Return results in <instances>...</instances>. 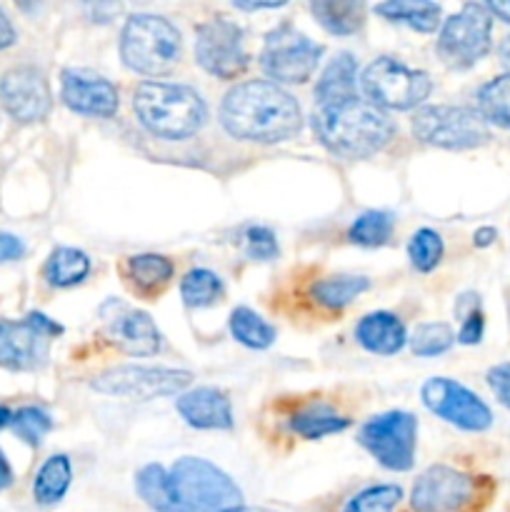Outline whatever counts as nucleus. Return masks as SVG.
<instances>
[{"label": "nucleus", "mask_w": 510, "mask_h": 512, "mask_svg": "<svg viewBox=\"0 0 510 512\" xmlns=\"http://www.w3.org/2000/svg\"><path fill=\"white\" fill-rule=\"evenodd\" d=\"M15 38H18V33H15L13 23H10V18L5 15V10L0 8V50L10 48V45L15 43Z\"/></svg>", "instance_id": "41"}, {"label": "nucleus", "mask_w": 510, "mask_h": 512, "mask_svg": "<svg viewBox=\"0 0 510 512\" xmlns=\"http://www.w3.org/2000/svg\"><path fill=\"white\" fill-rule=\"evenodd\" d=\"M478 113L485 123L510 130V75H498L478 90Z\"/></svg>", "instance_id": "30"}, {"label": "nucleus", "mask_w": 510, "mask_h": 512, "mask_svg": "<svg viewBox=\"0 0 510 512\" xmlns=\"http://www.w3.org/2000/svg\"><path fill=\"white\" fill-rule=\"evenodd\" d=\"M223 295V280L205 268L190 270L180 283V298L188 308H208Z\"/></svg>", "instance_id": "32"}, {"label": "nucleus", "mask_w": 510, "mask_h": 512, "mask_svg": "<svg viewBox=\"0 0 510 512\" xmlns=\"http://www.w3.org/2000/svg\"><path fill=\"white\" fill-rule=\"evenodd\" d=\"M230 333L250 350H265L275 343V328L250 308H235L230 313Z\"/></svg>", "instance_id": "29"}, {"label": "nucleus", "mask_w": 510, "mask_h": 512, "mask_svg": "<svg viewBox=\"0 0 510 512\" xmlns=\"http://www.w3.org/2000/svg\"><path fill=\"white\" fill-rule=\"evenodd\" d=\"M73 480V465L68 455H53L40 465L33 480V498L38 505H55L65 498Z\"/></svg>", "instance_id": "25"}, {"label": "nucleus", "mask_w": 510, "mask_h": 512, "mask_svg": "<svg viewBox=\"0 0 510 512\" xmlns=\"http://www.w3.org/2000/svg\"><path fill=\"white\" fill-rule=\"evenodd\" d=\"M233 5L238 10H270V8H280L283 3H243V0H235Z\"/></svg>", "instance_id": "45"}, {"label": "nucleus", "mask_w": 510, "mask_h": 512, "mask_svg": "<svg viewBox=\"0 0 510 512\" xmlns=\"http://www.w3.org/2000/svg\"><path fill=\"white\" fill-rule=\"evenodd\" d=\"M310 13L333 35L358 33L365 20V5L360 0H313Z\"/></svg>", "instance_id": "22"}, {"label": "nucleus", "mask_w": 510, "mask_h": 512, "mask_svg": "<svg viewBox=\"0 0 510 512\" xmlns=\"http://www.w3.org/2000/svg\"><path fill=\"white\" fill-rule=\"evenodd\" d=\"M463 325H460V333H458V343L463 345H478L483 340V330H485V315L483 310L475 308L470 310L468 315H463Z\"/></svg>", "instance_id": "38"}, {"label": "nucleus", "mask_w": 510, "mask_h": 512, "mask_svg": "<svg viewBox=\"0 0 510 512\" xmlns=\"http://www.w3.org/2000/svg\"><path fill=\"white\" fill-rule=\"evenodd\" d=\"M488 478L455 470L450 465H433L425 470L410 493L413 512H480L490 498Z\"/></svg>", "instance_id": "6"}, {"label": "nucleus", "mask_w": 510, "mask_h": 512, "mask_svg": "<svg viewBox=\"0 0 510 512\" xmlns=\"http://www.w3.org/2000/svg\"><path fill=\"white\" fill-rule=\"evenodd\" d=\"M100 315L105 320L108 338L125 355L148 358V355H155L160 350V330L155 328L153 318L145 310H135L118 303V300H110L100 308Z\"/></svg>", "instance_id": "17"}, {"label": "nucleus", "mask_w": 510, "mask_h": 512, "mask_svg": "<svg viewBox=\"0 0 510 512\" xmlns=\"http://www.w3.org/2000/svg\"><path fill=\"white\" fill-rule=\"evenodd\" d=\"M220 123L228 135L250 143H283L303 125L300 105L288 90L270 80H250L228 90L220 105Z\"/></svg>", "instance_id": "2"}, {"label": "nucleus", "mask_w": 510, "mask_h": 512, "mask_svg": "<svg viewBox=\"0 0 510 512\" xmlns=\"http://www.w3.org/2000/svg\"><path fill=\"white\" fill-rule=\"evenodd\" d=\"M125 278L133 283L135 290L140 293H158L160 288L170 283L175 273V265L170 263L165 255L143 253V255H130L125 260Z\"/></svg>", "instance_id": "23"}, {"label": "nucleus", "mask_w": 510, "mask_h": 512, "mask_svg": "<svg viewBox=\"0 0 510 512\" xmlns=\"http://www.w3.org/2000/svg\"><path fill=\"white\" fill-rule=\"evenodd\" d=\"M133 110L140 125L155 138L185 140L203 128L208 110L190 85L145 80L133 93Z\"/></svg>", "instance_id": "4"}, {"label": "nucleus", "mask_w": 510, "mask_h": 512, "mask_svg": "<svg viewBox=\"0 0 510 512\" xmlns=\"http://www.w3.org/2000/svg\"><path fill=\"white\" fill-rule=\"evenodd\" d=\"M288 425L295 435H300V438L320 440V438H328V435L343 433V430L350 425V420L335 413V410L328 408V405L318 403V405H308V408L298 410V413L290 418Z\"/></svg>", "instance_id": "27"}, {"label": "nucleus", "mask_w": 510, "mask_h": 512, "mask_svg": "<svg viewBox=\"0 0 510 512\" xmlns=\"http://www.w3.org/2000/svg\"><path fill=\"white\" fill-rule=\"evenodd\" d=\"M193 383V373L175 368H145V365H123L105 370L90 383V388L103 395H118L130 400H155L165 395H183Z\"/></svg>", "instance_id": "12"}, {"label": "nucleus", "mask_w": 510, "mask_h": 512, "mask_svg": "<svg viewBox=\"0 0 510 512\" xmlns=\"http://www.w3.org/2000/svg\"><path fill=\"white\" fill-rule=\"evenodd\" d=\"M323 53V45L313 43L308 35L295 30L290 23H283L265 35L260 68L268 78L275 80V85L305 83L315 73Z\"/></svg>", "instance_id": "9"}, {"label": "nucleus", "mask_w": 510, "mask_h": 512, "mask_svg": "<svg viewBox=\"0 0 510 512\" xmlns=\"http://www.w3.org/2000/svg\"><path fill=\"white\" fill-rule=\"evenodd\" d=\"M488 385L500 400V405L510 410V363H500L488 370Z\"/></svg>", "instance_id": "39"}, {"label": "nucleus", "mask_w": 510, "mask_h": 512, "mask_svg": "<svg viewBox=\"0 0 510 512\" xmlns=\"http://www.w3.org/2000/svg\"><path fill=\"white\" fill-rule=\"evenodd\" d=\"M25 255V243L13 233H0V263H15Z\"/></svg>", "instance_id": "40"}, {"label": "nucleus", "mask_w": 510, "mask_h": 512, "mask_svg": "<svg viewBox=\"0 0 510 512\" xmlns=\"http://www.w3.org/2000/svg\"><path fill=\"white\" fill-rule=\"evenodd\" d=\"M495 238H498V230H495V228H480V230H475L473 243L478 245V248H488V245H493Z\"/></svg>", "instance_id": "43"}, {"label": "nucleus", "mask_w": 510, "mask_h": 512, "mask_svg": "<svg viewBox=\"0 0 510 512\" xmlns=\"http://www.w3.org/2000/svg\"><path fill=\"white\" fill-rule=\"evenodd\" d=\"M140 500L155 512H225L243 505L235 480L203 458H180L170 470L150 463L135 475Z\"/></svg>", "instance_id": "1"}, {"label": "nucleus", "mask_w": 510, "mask_h": 512, "mask_svg": "<svg viewBox=\"0 0 510 512\" xmlns=\"http://www.w3.org/2000/svg\"><path fill=\"white\" fill-rule=\"evenodd\" d=\"M400 500H403V488L398 485H373L350 498L343 512H393Z\"/></svg>", "instance_id": "34"}, {"label": "nucleus", "mask_w": 510, "mask_h": 512, "mask_svg": "<svg viewBox=\"0 0 510 512\" xmlns=\"http://www.w3.org/2000/svg\"><path fill=\"white\" fill-rule=\"evenodd\" d=\"M420 398L430 413H435L455 428L468 430V433H483L493 425V413H490L488 405L473 390L450 378L425 380Z\"/></svg>", "instance_id": "15"}, {"label": "nucleus", "mask_w": 510, "mask_h": 512, "mask_svg": "<svg viewBox=\"0 0 510 512\" xmlns=\"http://www.w3.org/2000/svg\"><path fill=\"white\" fill-rule=\"evenodd\" d=\"M195 60L205 73L215 78H238L248 68L245 33L228 18H213L198 25L195 33Z\"/></svg>", "instance_id": "14"}, {"label": "nucleus", "mask_w": 510, "mask_h": 512, "mask_svg": "<svg viewBox=\"0 0 510 512\" xmlns=\"http://www.w3.org/2000/svg\"><path fill=\"white\" fill-rule=\"evenodd\" d=\"M455 343V335L448 323H423L415 328L413 338H410V350L418 358H435L450 350Z\"/></svg>", "instance_id": "33"}, {"label": "nucleus", "mask_w": 510, "mask_h": 512, "mask_svg": "<svg viewBox=\"0 0 510 512\" xmlns=\"http://www.w3.org/2000/svg\"><path fill=\"white\" fill-rule=\"evenodd\" d=\"M493 15L480 3H468L450 15L438 35V55L448 68H470L490 50Z\"/></svg>", "instance_id": "10"}, {"label": "nucleus", "mask_w": 510, "mask_h": 512, "mask_svg": "<svg viewBox=\"0 0 510 512\" xmlns=\"http://www.w3.org/2000/svg\"><path fill=\"white\" fill-rule=\"evenodd\" d=\"M360 445L378 460L383 468L405 473L415 463V440H418V420L403 410L375 415L360 428Z\"/></svg>", "instance_id": "11"}, {"label": "nucleus", "mask_w": 510, "mask_h": 512, "mask_svg": "<svg viewBox=\"0 0 510 512\" xmlns=\"http://www.w3.org/2000/svg\"><path fill=\"white\" fill-rule=\"evenodd\" d=\"M500 63L505 65V70H508V75H510V35L503 40V43H500Z\"/></svg>", "instance_id": "46"}, {"label": "nucleus", "mask_w": 510, "mask_h": 512, "mask_svg": "<svg viewBox=\"0 0 510 512\" xmlns=\"http://www.w3.org/2000/svg\"><path fill=\"white\" fill-rule=\"evenodd\" d=\"M0 100L8 115L18 123H38L50 113V85L43 70L35 65L10 68L0 80Z\"/></svg>", "instance_id": "16"}, {"label": "nucleus", "mask_w": 510, "mask_h": 512, "mask_svg": "<svg viewBox=\"0 0 510 512\" xmlns=\"http://www.w3.org/2000/svg\"><path fill=\"white\" fill-rule=\"evenodd\" d=\"M358 95V63L350 53H338L315 85V105L338 103Z\"/></svg>", "instance_id": "21"}, {"label": "nucleus", "mask_w": 510, "mask_h": 512, "mask_svg": "<svg viewBox=\"0 0 510 512\" xmlns=\"http://www.w3.org/2000/svg\"><path fill=\"white\" fill-rule=\"evenodd\" d=\"M175 410L180 418L198 430H230L233 428V408L223 390L195 388L178 395Z\"/></svg>", "instance_id": "19"}, {"label": "nucleus", "mask_w": 510, "mask_h": 512, "mask_svg": "<svg viewBox=\"0 0 510 512\" xmlns=\"http://www.w3.org/2000/svg\"><path fill=\"white\" fill-rule=\"evenodd\" d=\"M225 512H275V510H268V508H250V505H238V508H230Z\"/></svg>", "instance_id": "48"}, {"label": "nucleus", "mask_w": 510, "mask_h": 512, "mask_svg": "<svg viewBox=\"0 0 510 512\" xmlns=\"http://www.w3.org/2000/svg\"><path fill=\"white\" fill-rule=\"evenodd\" d=\"M368 103L380 110H410L423 103L433 90L430 75L408 68L395 58H378L363 70L360 78Z\"/></svg>", "instance_id": "8"}, {"label": "nucleus", "mask_w": 510, "mask_h": 512, "mask_svg": "<svg viewBox=\"0 0 510 512\" xmlns=\"http://www.w3.org/2000/svg\"><path fill=\"white\" fill-rule=\"evenodd\" d=\"M368 288L370 280L363 275H333V278L315 280L310 285V298L325 310H343Z\"/></svg>", "instance_id": "24"}, {"label": "nucleus", "mask_w": 510, "mask_h": 512, "mask_svg": "<svg viewBox=\"0 0 510 512\" xmlns=\"http://www.w3.org/2000/svg\"><path fill=\"white\" fill-rule=\"evenodd\" d=\"M183 40L178 28L163 15H130L120 33V58L140 75H163L178 65Z\"/></svg>", "instance_id": "5"}, {"label": "nucleus", "mask_w": 510, "mask_h": 512, "mask_svg": "<svg viewBox=\"0 0 510 512\" xmlns=\"http://www.w3.org/2000/svg\"><path fill=\"white\" fill-rule=\"evenodd\" d=\"M375 13L393 23H405L418 33H433L440 25V5L428 0H388L375 5Z\"/></svg>", "instance_id": "26"}, {"label": "nucleus", "mask_w": 510, "mask_h": 512, "mask_svg": "<svg viewBox=\"0 0 510 512\" xmlns=\"http://www.w3.org/2000/svg\"><path fill=\"white\" fill-rule=\"evenodd\" d=\"M245 253H248V258L268 263V260H273L278 255V238L265 225H250L245 230Z\"/></svg>", "instance_id": "37"}, {"label": "nucleus", "mask_w": 510, "mask_h": 512, "mask_svg": "<svg viewBox=\"0 0 510 512\" xmlns=\"http://www.w3.org/2000/svg\"><path fill=\"white\" fill-rule=\"evenodd\" d=\"M60 95L73 113L93 115V118H113L118 113L115 85L100 75L85 73V70H63Z\"/></svg>", "instance_id": "18"}, {"label": "nucleus", "mask_w": 510, "mask_h": 512, "mask_svg": "<svg viewBox=\"0 0 510 512\" xmlns=\"http://www.w3.org/2000/svg\"><path fill=\"white\" fill-rule=\"evenodd\" d=\"M13 485V468H10L8 458L0 453V490H8Z\"/></svg>", "instance_id": "44"}, {"label": "nucleus", "mask_w": 510, "mask_h": 512, "mask_svg": "<svg viewBox=\"0 0 510 512\" xmlns=\"http://www.w3.org/2000/svg\"><path fill=\"white\" fill-rule=\"evenodd\" d=\"M10 420H13V413H10V410L5 408V405H0V430L8 428Z\"/></svg>", "instance_id": "47"}, {"label": "nucleus", "mask_w": 510, "mask_h": 512, "mask_svg": "<svg viewBox=\"0 0 510 512\" xmlns=\"http://www.w3.org/2000/svg\"><path fill=\"white\" fill-rule=\"evenodd\" d=\"M408 255L415 270H420V273H430V270L438 268L440 258H443V238H440L435 230L420 228L418 233L410 238Z\"/></svg>", "instance_id": "35"}, {"label": "nucleus", "mask_w": 510, "mask_h": 512, "mask_svg": "<svg viewBox=\"0 0 510 512\" xmlns=\"http://www.w3.org/2000/svg\"><path fill=\"white\" fill-rule=\"evenodd\" d=\"M90 273V258L78 248H55L45 263V280L53 288H73Z\"/></svg>", "instance_id": "28"}, {"label": "nucleus", "mask_w": 510, "mask_h": 512, "mask_svg": "<svg viewBox=\"0 0 510 512\" xmlns=\"http://www.w3.org/2000/svg\"><path fill=\"white\" fill-rule=\"evenodd\" d=\"M313 133L330 153L368 158L393 140L395 125L385 110L353 95L338 103L315 105Z\"/></svg>", "instance_id": "3"}, {"label": "nucleus", "mask_w": 510, "mask_h": 512, "mask_svg": "<svg viewBox=\"0 0 510 512\" xmlns=\"http://www.w3.org/2000/svg\"><path fill=\"white\" fill-rule=\"evenodd\" d=\"M63 333V325L43 313H30L28 318L0 320V368L35 370L48 360L50 338Z\"/></svg>", "instance_id": "13"}, {"label": "nucleus", "mask_w": 510, "mask_h": 512, "mask_svg": "<svg viewBox=\"0 0 510 512\" xmlns=\"http://www.w3.org/2000/svg\"><path fill=\"white\" fill-rule=\"evenodd\" d=\"M395 228V218L385 210H368V213L358 215L348 230L350 243L363 245V248H380L390 240Z\"/></svg>", "instance_id": "31"}, {"label": "nucleus", "mask_w": 510, "mask_h": 512, "mask_svg": "<svg viewBox=\"0 0 510 512\" xmlns=\"http://www.w3.org/2000/svg\"><path fill=\"white\" fill-rule=\"evenodd\" d=\"M413 135L420 143L445 150L478 148L490 138L488 123L465 105H425L413 115Z\"/></svg>", "instance_id": "7"}, {"label": "nucleus", "mask_w": 510, "mask_h": 512, "mask_svg": "<svg viewBox=\"0 0 510 512\" xmlns=\"http://www.w3.org/2000/svg\"><path fill=\"white\" fill-rule=\"evenodd\" d=\"M490 15L500 18L503 23H510V0H493V3H485Z\"/></svg>", "instance_id": "42"}, {"label": "nucleus", "mask_w": 510, "mask_h": 512, "mask_svg": "<svg viewBox=\"0 0 510 512\" xmlns=\"http://www.w3.org/2000/svg\"><path fill=\"white\" fill-rule=\"evenodd\" d=\"M10 428H13V433L18 435L23 443L38 448V445L43 443L45 435L53 430V420H50V415L45 413V410L28 405V408H20L18 413L13 415V420H10Z\"/></svg>", "instance_id": "36"}, {"label": "nucleus", "mask_w": 510, "mask_h": 512, "mask_svg": "<svg viewBox=\"0 0 510 512\" xmlns=\"http://www.w3.org/2000/svg\"><path fill=\"white\" fill-rule=\"evenodd\" d=\"M355 340L368 353L395 355L408 343V333H405V325L398 315L380 310V313H370L360 320L358 328H355Z\"/></svg>", "instance_id": "20"}]
</instances>
